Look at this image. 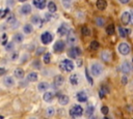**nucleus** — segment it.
I'll list each match as a JSON object with an SVG mask.
<instances>
[{
    "label": "nucleus",
    "instance_id": "f257e3e1",
    "mask_svg": "<svg viewBox=\"0 0 133 119\" xmlns=\"http://www.w3.org/2000/svg\"><path fill=\"white\" fill-rule=\"evenodd\" d=\"M59 67L63 71H72L74 69V63L69 59H64L59 63Z\"/></svg>",
    "mask_w": 133,
    "mask_h": 119
},
{
    "label": "nucleus",
    "instance_id": "f03ea898",
    "mask_svg": "<svg viewBox=\"0 0 133 119\" xmlns=\"http://www.w3.org/2000/svg\"><path fill=\"white\" fill-rule=\"evenodd\" d=\"M82 114H83V109H82V107H80V106H78V105H75V106H73V107L70 109V115H71L73 118L80 117Z\"/></svg>",
    "mask_w": 133,
    "mask_h": 119
},
{
    "label": "nucleus",
    "instance_id": "7ed1b4c3",
    "mask_svg": "<svg viewBox=\"0 0 133 119\" xmlns=\"http://www.w3.org/2000/svg\"><path fill=\"white\" fill-rule=\"evenodd\" d=\"M90 71H91V75L97 77V76H100L103 71V67L101 64L99 63H92L91 66H90Z\"/></svg>",
    "mask_w": 133,
    "mask_h": 119
},
{
    "label": "nucleus",
    "instance_id": "20e7f679",
    "mask_svg": "<svg viewBox=\"0 0 133 119\" xmlns=\"http://www.w3.org/2000/svg\"><path fill=\"white\" fill-rule=\"evenodd\" d=\"M70 28L66 24H61L57 29V34L59 36H68L70 34Z\"/></svg>",
    "mask_w": 133,
    "mask_h": 119
},
{
    "label": "nucleus",
    "instance_id": "39448f33",
    "mask_svg": "<svg viewBox=\"0 0 133 119\" xmlns=\"http://www.w3.org/2000/svg\"><path fill=\"white\" fill-rule=\"evenodd\" d=\"M52 40H53V35H52L50 32H44V33L41 35V41H42L44 44H48V43H50Z\"/></svg>",
    "mask_w": 133,
    "mask_h": 119
},
{
    "label": "nucleus",
    "instance_id": "423d86ee",
    "mask_svg": "<svg viewBox=\"0 0 133 119\" xmlns=\"http://www.w3.org/2000/svg\"><path fill=\"white\" fill-rule=\"evenodd\" d=\"M118 52H119L122 55L126 56V55H128V54L130 53V47H129L126 42H122V43L118 44Z\"/></svg>",
    "mask_w": 133,
    "mask_h": 119
},
{
    "label": "nucleus",
    "instance_id": "0eeeda50",
    "mask_svg": "<svg viewBox=\"0 0 133 119\" xmlns=\"http://www.w3.org/2000/svg\"><path fill=\"white\" fill-rule=\"evenodd\" d=\"M68 54H69V56H70L71 58H77L78 56H80L81 50H80L78 47H73V48L70 49V51H69Z\"/></svg>",
    "mask_w": 133,
    "mask_h": 119
},
{
    "label": "nucleus",
    "instance_id": "6e6552de",
    "mask_svg": "<svg viewBox=\"0 0 133 119\" xmlns=\"http://www.w3.org/2000/svg\"><path fill=\"white\" fill-rule=\"evenodd\" d=\"M122 22H123V24H125V25H127V24H129L130 22H131V20H132V13L130 12V11H125L123 14H122Z\"/></svg>",
    "mask_w": 133,
    "mask_h": 119
},
{
    "label": "nucleus",
    "instance_id": "1a4fd4ad",
    "mask_svg": "<svg viewBox=\"0 0 133 119\" xmlns=\"http://www.w3.org/2000/svg\"><path fill=\"white\" fill-rule=\"evenodd\" d=\"M64 47H65V44H64V42H63L62 40H57V41L55 42V44H54L53 49H54V51H55V52L60 53V52H62V51H63Z\"/></svg>",
    "mask_w": 133,
    "mask_h": 119
},
{
    "label": "nucleus",
    "instance_id": "9d476101",
    "mask_svg": "<svg viewBox=\"0 0 133 119\" xmlns=\"http://www.w3.org/2000/svg\"><path fill=\"white\" fill-rule=\"evenodd\" d=\"M32 3L38 9H44L46 7V0H32Z\"/></svg>",
    "mask_w": 133,
    "mask_h": 119
},
{
    "label": "nucleus",
    "instance_id": "9b49d317",
    "mask_svg": "<svg viewBox=\"0 0 133 119\" xmlns=\"http://www.w3.org/2000/svg\"><path fill=\"white\" fill-rule=\"evenodd\" d=\"M53 98H54V93H53L52 91H46V92L44 93V95H43V99H44L45 101H47V102L52 101Z\"/></svg>",
    "mask_w": 133,
    "mask_h": 119
},
{
    "label": "nucleus",
    "instance_id": "f8f14e48",
    "mask_svg": "<svg viewBox=\"0 0 133 119\" xmlns=\"http://www.w3.org/2000/svg\"><path fill=\"white\" fill-rule=\"evenodd\" d=\"M132 69V66L129 62H124L122 65H121V70L124 72V73H129Z\"/></svg>",
    "mask_w": 133,
    "mask_h": 119
},
{
    "label": "nucleus",
    "instance_id": "ddd939ff",
    "mask_svg": "<svg viewBox=\"0 0 133 119\" xmlns=\"http://www.w3.org/2000/svg\"><path fill=\"white\" fill-rule=\"evenodd\" d=\"M76 97H77L78 101H80V102H85V101L87 100V95H86V93H85L84 91L78 92L77 95H76Z\"/></svg>",
    "mask_w": 133,
    "mask_h": 119
},
{
    "label": "nucleus",
    "instance_id": "4468645a",
    "mask_svg": "<svg viewBox=\"0 0 133 119\" xmlns=\"http://www.w3.org/2000/svg\"><path fill=\"white\" fill-rule=\"evenodd\" d=\"M63 81H64V79H63L62 76H56V77L54 78V81H53L54 87H59V86H61L62 83H63Z\"/></svg>",
    "mask_w": 133,
    "mask_h": 119
},
{
    "label": "nucleus",
    "instance_id": "2eb2a0df",
    "mask_svg": "<svg viewBox=\"0 0 133 119\" xmlns=\"http://www.w3.org/2000/svg\"><path fill=\"white\" fill-rule=\"evenodd\" d=\"M3 84H4L6 87H12V86L15 85V80H14V78H11V77H6V78H4V80H3Z\"/></svg>",
    "mask_w": 133,
    "mask_h": 119
},
{
    "label": "nucleus",
    "instance_id": "dca6fc26",
    "mask_svg": "<svg viewBox=\"0 0 133 119\" xmlns=\"http://www.w3.org/2000/svg\"><path fill=\"white\" fill-rule=\"evenodd\" d=\"M31 12V5L30 4H24L21 7V13L22 14H29Z\"/></svg>",
    "mask_w": 133,
    "mask_h": 119
},
{
    "label": "nucleus",
    "instance_id": "f3484780",
    "mask_svg": "<svg viewBox=\"0 0 133 119\" xmlns=\"http://www.w3.org/2000/svg\"><path fill=\"white\" fill-rule=\"evenodd\" d=\"M37 78H38L37 73H36L35 71H31V72H29L28 76H27V81H28V82H36V81H37Z\"/></svg>",
    "mask_w": 133,
    "mask_h": 119
},
{
    "label": "nucleus",
    "instance_id": "a211bd4d",
    "mask_svg": "<svg viewBox=\"0 0 133 119\" xmlns=\"http://www.w3.org/2000/svg\"><path fill=\"white\" fill-rule=\"evenodd\" d=\"M58 101H59V103H60L61 106H64V105H68V103H69L70 98H69V96H66V95H59Z\"/></svg>",
    "mask_w": 133,
    "mask_h": 119
},
{
    "label": "nucleus",
    "instance_id": "6ab92c4d",
    "mask_svg": "<svg viewBox=\"0 0 133 119\" xmlns=\"http://www.w3.org/2000/svg\"><path fill=\"white\" fill-rule=\"evenodd\" d=\"M48 88H49V84H48L47 82H41V83L37 85V89H38V91H41V92L46 91Z\"/></svg>",
    "mask_w": 133,
    "mask_h": 119
},
{
    "label": "nucleus",
    "instance_id": "aec40b11",
    "mask_svg": "<svg viewBox=\"0 0 133 119\" xmlns=\"http://www.w3.org/2000/svg\"><path fill=\"white\" fill-rule=\"evenodd\" d=\"M14 75L17 79H23L24 77V70L22 68H16L14 71Z\"/></svg>",
    "mask_w": 133,
    "mask_h": 119
},
{
    "label": "nucleus",
    "instance_id": "412c9836",
    "mask_svg": "<svg viewBox=\"0 0 133 119\" xmlns=\"http://www.w3.org/2000/svg\"><path fill=\"white\" fill-rule=\"evenodd\" d=\"M107 6V2L105 0H98L97 1V7L100 9V10H104Z\"/></svg>",
    "mask_w": 133,
    "mask_h": 119
},
{
    "label": "nucleus",
    "instance_id": "4be33fe9",
    "mask_svg": "<svg viewBox=\"0 0 133 119\" xmlns=\"http://www.w3.org/2000/svg\"><path fill=\"white\" fill-rule=\"evenodd\" d=\"M56 9H57V7H56L55 3H54L53 1H50V2L48 3V10H49V12H50V13H54V12L56 11Z\"/></svg>",
    "mask_w": 133,
    "mask_h": 119
},
{
    "label": "nucleus",
    "instance_id": "5701e85b",
    "mask_svg": "<svg viewBox=\"0 0 133 119\" xmlns=\"http://www.w3.org/2000/svg\"><path fill=\"white\" fill-rule=\"evenodd\" d=\"M118 33H119L121 37L125 38V37H127L128 33H130V31H129L128 29H125V28H123V27H118Z\"/></svg>",
    "mask_w": 133,
    "mask_h": 119
},
{
    "label": "nucleus",
    "instance_id": "b1692460",
    "mask_svg": "<svg viewBox=\"0 0 133 119\" xmlns=\"http://www.w3.org/2000/svg\"><path fill=\"white\" fill-rule=\"evenodd\" d=\"M32 30H33V27H32V25H30V24H26V25H24V27H23V32H24L25 34L31 33Z\"/></svg>",
    "mask_w": 133,
    "mask_h": 119
},
{
    "label": "nucleus",
    "instance_id": "393cba45",
    "mask_svg": "<svg viewBox=\"0 0 133 119\" xmlns=\"http://www.w3.org/2000/svg\"><path fill=\"white\" fill-rule=\"evenodd\" d=\"M101 58H102L104 61H106V62H109V61H110V58H111V55H110V53H109V52L105 51V52H103V53H102V55H101Z\"/></svg>",
    "mask_w": 133,
    "mask_h": 119
},
{
    "label": "nucleus",
    "instance_id": "a878e982",
    "mask_svg": "<svg viewBox=\"0 0 133 119\" xmlns=\"http://www.w3.org/2000/svg\"><path fill=\"white\" fill-rule=\"evenodd\" d=\"M77 41V38L75 35H68V39H66V42L69 44H75V42Z\"/></svg>",
    "mask_w": 133,
    "mask_h": 119
},
{
    "label": "nucleus",
    "instance_id": "bb28decb",
    "mask_svg": "<svg viewBox=\"0 0 133 119\" xmlns=\"http://www.w3.org/2000/svg\"><path fill=\"white\" fill-rule=\"evenodd\" d=\"M94 111H95V108H94L92 106H88V107L86 108V110H85V115H86L87 117H90V116L94 114Z\"/></svg>",
    "mask_w": 133,
    "mask_h": 119
},
{
    "label": "nucleus",
    "instance_id": "cd10ccee",
    "mask_svg": "<svg viewBox=\"0 0 133 119\" xmlns=\"http://www.w3.org/2000/svg\"><path fill=\"white\" fill-rule=\"evenodd\" d=\"M70 82H71L72 85H77V84H78V76H77L76 73L72 75V76L70 77Z\"/></svg>",
    "mask_w": 133,
    "mask_h": 119
},
{
    "label": "nucleus",
    "instance_id": "c85d7f7f",
    "mask_svg": "<svg viewBox=\"0 0 133 119\" xmlns=\"http://www.w3.org/2000/svg\"><path fill=\"white\" fill-rule=\"evenodd\" d=\"M108 93V89H107V87L106 86H103L101 89H100V91H99V95H100V97L101 98H103L104 97V95L105 94H107Z\"/></svg>",
    "mask_w": 133,
    "mask_h": 119
},
{
    "label": "nucleus",
    "instance_id": "c756f323",
    "mask_svg": "<svg viewBox=\"0 0 133 119\" xmlns=\"http://www.w3.org/2000/svg\"><path fill=\"white\" fill-rule=\"evenodd\" d=\"M23 39H24V36H23L21 33H17V34L14 35V40H15L16 42H21Z\"/></svg>",
    "mask_w": 133,
    "mask_h": 119
},
{
    "label": "nucleus",
    "instance_id": "7c9ffc66",
    "mask_svg": "<svg viewBox=\"0 0 133 119\" xmlns=\"http://www.w3.org/2000/svg\"><path fill=\"white\" fill-rule=\"evenodd\" d=\"M106 33L109 35H112L114 33V26L113 25H108L106 28Z\"/></svg>",
    "mask_w": 133,
    "mask_h": 119
},
{
    "label": "nucleus",
    "instance_id": "2f4dec72",
    "mask_svg": "<svg viewBox=\"0 0 133 119\" xmlns=\"http://www.w3.org/2000/svg\"><path fill=\"white\" fill-rule=\"evenodd\" d=\"M81 33H82L84 36H88V35L90 34V30H89L88 27L84 26V27H82V29H81Z\"/></svg>",
    "mask_w": 133,
    "mask_h": 119
},
{
    "label": "nucleus",
    "instance_id": "473e14b6",
    "mask_svg": "<svg viewBox=\"0 0 133 119\" xmlns=\"http://www.w3.org/2000/svg\"><path fill=\"white\" fill-rule=\"evenodd\" d=\"M99 47H100V44H99V42H98L97 40L91 41V42H90V44H89V48H90L91 50H98V49H99Z\"/></svg>",
    "mask_w": 133,
    "mask_h": 119
},
{
    "label": "nucleus",
    "instance_id": "72a5a7b5",
    "mask_svg": "<svg viewBox=\"0 0 133 119\" xmlns=\"http://www.w3.org/2000/svg\"><path fill=\"white\" fill-rule=\"evenodd\" d=\"M61 3L64 8H70L72 5V0H61Z\"/></svg>",
    "mask_w": 133,
    "mask_h": 119
},
{
    "label": "nucleus",
    "instance_id": "f704fd0d",
    "mask_svg": "<svg viewBox=\"0 0 133 119\" xmlns=\"http://www.w3.org/2000/svg\"><path fill=\"white\" fill-rule=\"evenodd\" d=\"M41 21H42V19H41L38 16H33V17L31 18V22H32L34 25L39 24V23H41Z\"/></svg>",
    "mask_w": 133,
    "mask_h": 119
},
{
    "label": "nucleus",
    "instance_id": "c9c22d12",
    "mask_svg": "<svg viewBox=\"0 0 133 119\" xmlns=\"http://www.w3.org/2000/svg\"><path fill=\"white\" fill-rule=\"evenodd\" d=\"M50 60H51V55H50V53H46V54L44 55V57H43V61H44L46 64H48V63H50Z\"/></svg>",
    "mask_w": 133,
    "mask_h": 119
},
{
    "label": "nucleus",
    "instance_id": "e433bc0d",
    "mask_svg": "<svg viewBox=\"0 0 133 119\" xmlns=\"http://www.w3.org/2000/svg\"><path fill=\"white\" fill-rule=\"evenodd\" d=\"M16 18H15V16L14 14H10L8 18H7V23L8 24H10V25H14V24H16Z\"/></svg>",
    "mask_w": 133,
    "mask_h": 119
},
{
    "label": "nucleus",
    "instance_id": "4c0bfd02",
    "mask_svg": "<svg viewBox=\"0 0 133 119\" xmlns=\"http://www.w3.org/2000/svg\"><path fill=\"white\" fill-rule=\"evenodd\" d=\"M104 23H105V21H104V19H103V18L99 17V18H97V19H96V24H97L98 26H103V25H104Z\"/></svg>",
    "mask_w": 133,
    "mask_h": 119
},
{
    "label": "nucleus",
    "instance_id": "58836bf2",
    "mask_svg": "<svg viewBox=\"0 0 133 119\" xmlns=\"http://www.w3.org/2000/svg\"><path fill=\"white\" fill-rule=\"evenodd\" d=\"M46 113H47V116H53L54 115V109L53 108H47Z\"/></svg>",
    "mask_w": 133,
    "mask_h": 119
},
{
    "label": "nucleus",
    "instance_id": "ea45409f",
    "mask_svg": "<svg viewBox=\"0 0 133 119\" xmlns=\"http://www.w3.org/2000/svg\"><path fill=\"white\" fill-rule=\"evenodd\" d=\"M108 111H109V109H108V107H106V106L102 107V109H101V112H102V114H104V115H107V114H108Z\"/></svg>",
    "mask_w": 133,
    "mask_h": 119
},
{
    "label": "nucleus",
    "instance_id": "a19ab883",
    "mask_svg": "<svg viewBox=\"0 0 133 119\" xmlns=\"http://www.w3.org/2000/svg\"><path fill=\"white\" fill-rule=\"evenodd\" d=\"M85 75H86V79H87L88 83H89V84L91 85V84H92V79H91V78H90V76L88 75V71H87V69L85 70Z\"/></svg>",
    "mask_w": 133,
    "mask_h": 119
},
{
    "label": "nucleus",
    "instance_id": "79ce46f5",
    "mask_svg": "<svg viewBox=\"0 0 133 119\" xmlns=\"http://www.w3.org/2000/svg\"><path fill=\"white\" fill-rule=\"evenodd\" d=\"M12 48H14V44H12V42H9V43H7V46L5 47V49H6L7 51H10V50H12Z\"/></svg>",
    "mask_w": 133,
    "mask_h": 119
},
{
    "label": "nucleus",
    "instance_id": "37998d69",
    "mask_svg": "<svg viewBox=\"0 0 133 119\" xmlns=\"http://www.w3.org/2000/svg\"><path fill=\"white\" fill-rule=\"evenodd\" d=\"M45 50H44V48H39V49H37V51H36V54L37 55H41L42 54V52H44Z\"/></svg>",
    "mask_w": 133,
    "mask_h": 119
},
{
    "label": "nucleus",
    "instance_id": "c03bdc74",
    "mask_svg": "<svg viewBox=\"0 0 133 119\" xmlns=\"http://www.w3.org/2000/svg\"><path fill=\"white\" fill-rule=\"evenodd\" d=\"M17 57H18V53H14V55H12V57H11V59H12V60H15V59H16Z\"/></svg>",
    "mask_w": 133,
    "mask_h": 119
},
{
    "label": "nucleus",
    "instance_id": "a18cd8bd",
    "mask_svg": "<svg viewBox=\"0 0 133 119\" xmlns=\"http://www.w3.org/2000/svg\"><path fill=\"white\" fill-rule=\"evenodd\" d=\"M119 1H121V2L123 3V4H126V3H128V2L130 1V0H119Z\"/></svg>",
    "mask_w": 133,
    "mask_h": 119
},
{
    "label": "nucleus",
    "instance_id": "49530a36",
    "mask_svg": "<svg viewBox=\"0 0 133 119\" xmlns=\"http://www.w3.org/2000/svg\"><path fill=\"white\" fill-rule=\"evenodd\" d=\"M2 73H4V69L3 68H0V75H2Z\"/></svg>",
    "mask_w": 133,
    "mask_h": 119
},
{
    "label": "nucleus",
    "instance_id": "de8ad7c7",
    "mask_svg": "<svg viewBox=\"0 0 133 119\" xmlns=\"http://www.w3.org/2000/svg\"><path fill=\"white\" fill-rule=\"evenodd\" d=\"M131 13H132V20H131V23H132V24H133V11H132V12H131Z\"/></svg>",
    "mask_w": 133,
    "mask_h": 119
},
{
    "label": "nucleus",
    "instance_id": "09e8293b",
    "mask_svg": "<svg viewBox=\"0 0 133 119\" xmlns=\"http://www.w3.org/2000/svg\"><path fill=\"white\" fill-rule=\"evenodd\" d=\"M19 1H22L23 2V1H26V0H19Z\"/></svg>",
    "mask_w": 133,
    "mask_h": 119
}]
</instances>
